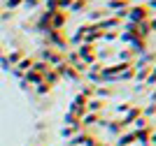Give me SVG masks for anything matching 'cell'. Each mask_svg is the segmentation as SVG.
Here are the masks:
<instances>
[{
    "mask_svg": "<svg viewBox=\"0 0 156 146\" xmlns=\"http://www.w3.org/2000/svg\"><path fill=\"white\" fill-rule=\"evenodd\" d=\"M47 37H49V46H51L54 51H68V37H65V32L63 30H49L47 32Z\"/></svg>",
    "mask_w": 156,
    "mask_h": 146,
    "instance_id": "2",
    "label": "cell"
},
{
    "mask_svg": "<svg viewBox=\"0 0 156 146\" xmlns=\"http://www.w3.org/2000/svg\"><path fill=\"white\" fill-rule=\"evenodd\" d=\"M135 32H137V37L140 39H147V35H149V23L147 21H140V23H135Z\"/></svg>",
    "mask_w": 156,
    "mask_h": 146,
    "instance_id": "15",
    "label": "cell"
},
{
    "mask_svg": "<svg viewBox=\"0 0 156 146\" xmlns=\"http://www.w3.org/2000/svg\"><path fill=\"white\" fill-rule=\"evenodd\" d=\"M23 5H26V7H37L40 0H23Z\"/></svg>",
    "mask_w": 156,
    "mask_h": 146,
    "instance_id": "35",
    "label": "cell"
},
{
    "mask_svg": "<svg viewBox=\"0 0 156 146\" xmlns=\"http://www.w3.org/2000/svg\"><path fill=\"white\" fill-rule=\"evenodd\" d=\"M149 76V67H135V74H133V79H137V81H144Z\"/></svg>",
    "mask_w": 156,
    "mask_h": 146,
    "instance_id": "22",
    "label": "cell"
},
{
    "mask_svg": "<svg viewBox=\"0 0 156 146\" xmlns=\"http://www.w3.org/2000/svg\"><path fill=\"white\" fill-rule=\"evenodd\" d=\"M86 111H91V114H100V111H103V100L91 97V100L86 102Z\"/></svg>",
    "mask_w": 156,
    "mask_h": 146,
    "instance_id": "13",
    "label": "cell"
},
{
    "mask_svg": "<svg viewBox=\"0 0 156 146\" xmlns=\"http://www.w3.org/2000/svg\"><path fill=\"white\" fill-rule=\"evenodd\" d=\"M130 5H137V2H142V0H128Z\"/></svg>",
    "mask_w": 156,
    "mask_h": 146,
    "instance_id": "38",
    "label": "cell"
},
{
    "mask_svg": "<svg viewBox=\"0 0 156 146\" xmlns=\"http://www.w3.org/2000/svg\"><path fill=\"white\" fill-rule=\"evenodd\" d=\"M58 79H61V76H58V72L54 70V67H49V70L44 72V76H42V81L49 83V86H56V83H58Z\"/></svg>",
    "mask_w": 156,
    "mask_h": 146,
    "instance_id": "12",
    "label": "cell"
},
{
    "mask_svg": "<svg viewBox=\"0 0 156 146\" xmlns=\"http://www.w3.org/2000/svg\"><path fill=\"white\" fill-rule=\"evenodd\" d=\"M33 63H35L33 58H21L19 63H16V67H14V70H21V72H26V70H30V67H33Z\"/></svg>",
    "mask_w": 156,
    "mask_h": 146,
    "instance_id": "21",
    "label": "cell"
},
{
    "mask_svg": "<svg viewBox=\"0 0 156 146\" xmlns=\"http://www.w3.org/2000/svg\"><path fill=\"white\" fill-rule=\"evenodd\" d=\"M135 132V141L142 146H149V137H151V127H142V130H133Z\"/></svg>",
    "mask_w": 156,
    "mask_h": 146,
    "instance_id": "9",
    "label": "cell"
},
{
    "mask_svg": "<svg viewBox=\"0 0 156 146\" xmlns=\"http://www.w3.org/2000/svg\"><path fill=\"white\" fill-rule=\"evenodd\" d=\"M151 65H156V53H151V51H144V53H140L135 60V65L133 67H151Z\"/></svg>",
    "mask_w": 156,
    "mask_h": 146,
    "instance_id": "6",
    "label": "cell"
},
{
    "mask_svg": "<svg viewBox=\"0 0 156 146\" xmlns=\"http://www.w3.org/2000/svg\"><path fill=\"white\" fill-rule=\"evenodd\" d=\"M142 116H144V118H149V116H156V102H151V104L142 107Z\"/></svg>",
    "mask_w": 156,
    "mask_h": 146,
    "instance_id": "23",
    "label": "cell"
},
{
    "mask_svg": "<svg viewBox=\"0 0 156 146\" xmlns=\"http://www.w3.org/2000/svg\"><path fill=\"white\" fill-rule=\"evenodd\" d=\"M21 58H23V53H21V51H12V53H9V63H19Z\"/></svg>",
    "mask_w": 156,
    "mask_h": 146,
    "instance_id": "29",
    "label": "cell"
},
{
    "mask_svg": "<svg viewBox=\"0 0 156 146\" xmlns=\"http://www.w3.org/2000/svg\"><path fill=\"white\" fill-rule=\"evenodd\" d=\"M128 109H130V104H128V102H121V104L117 107V114H126Z\"/></svg>",
    "mask_w": 156,
    "mask_h": 146,
    "instance_id": "31",
    "label": "cell"
},
{
    "mask_svg": "<svg viewBox=\"0 0 156 146\" xmlns=\"http://www.w3.org/2000/svg\"><path fill=\"white\" fill-rule=\"evenodd\" d=\"M144 5H147V9H149L151 14H156V0H147Z\"/></svg>",
    "mask_w": 156,
    "mask_h": 146,
    "instance_id": "32",
    "label": "cell"
},
{
    "mask_svg": "<svg viewBox=\"0 0 156 146\" xmlns=\"http://www.w3.org/2000/svg\"><path fill=\"white\" fill-rule=\"evenodd\" d=\"M65 21H68V14H65L63 9H58V12L51 14L49 25H51V30H63V28H65Z\"/></svg>",
    "mask_w": 156,
    "mask_h": 146,
    "instance_id": "5",
    "label": "cell"
},
{
    "mask_svg": "<svg viewBox=\"0 0 156 146\" xmlns=\"http://www.w3.org/2000/svg\"><path fill=\"white\" fill-rule=\"evenodd\" d=\"M86 14H89V21H91V23H98L100 19L107 16V12H103V9H89Z\"/></svg>",
    "mask_w": 156,
    "mask_h": 146,
    "instance_id": "19",
    "label": "cell"
},
{
    "mask_svg": "<svg viewBox=\"0 0 156 146\" xmlns=\"http://www.w3.org/2000/svg\"><path fill=\"white\" fill-rule=\"evenodd\" d=\"M103 39H105V42H114V39H119V32H114V30H105V32H103Z\"/></svg>",
    "mask_w": 156,
    "mask_h": 146,
    "instance_id": "27",
    "label": "cell"
},
{
    "mask_svg": "<svg viewBox=\"0 0 156 146\" xmlns=\"http://www.w3.org/2000/svg\"><path fill=\"white\" fill-rule=\"evenodd\" d=\"M35 88H37V93H40V95H47V93L51 90V86H49V83H44V81H42V83H37Z\"/></svg>",
    "mask_w": 156,
    "mask_h": 146,
    "instance_id": "28",
    "label": "cell"
},
{
    "mask_svg": "<svg viewBox=\"0 0 156 146\" xmlns=\"http://www.w3.org/2000/svg\"><path fill=\"white\" fill-rule=\"evenodd\" d=\"M40 2H44V0H40Z\"/></svg>",
    "mask_w": 156,
    "mask_h": 146,
    "instance_id": "39",
    "label": "cell"
},
{
    "mask_svg": "<svg viewBox=\"0 0 156 146\" xmlns=\"http://www.w3.org/2000/svg\"><path fill=\"white\" fill-rule=\"evenodd\" d=\"M117 58H119V63H133V60H135V53H133L130 46H128V49H121V51H119Z\"/></svg>",
    "mask_w": 156,
    "mask_h": 146,
    "instance_id": "14",
    "label": "cell"
},
{
    "mask_svg": "<svg viewBox=\"0 0 156 146\" xmlns=\"http://www.w3.org/2000/svg\"><path fill=\"white\" fill-rule=\"evenodd\" d=\"M26 81L33 83V86H37V83H42V74H37L35 70H26Z\"/></svg>",
    "mask_w": 156,
    "mask_h": 146,
    "instance_id": "20",
    "label": "cell"
},
{
    "mask_svg": "<svg viewBox=\"0 0 156 146\" xmlns=\"http://www.w3.org/2000/svg\"><path fill=\"white\" fill-rule=\"evenodd\" d=\"M105 127H107V132H110L112 137H119V134L124 132V127H121V123H119V121H110V123H105Z\"/></svg>",
    "mask_w": 156,
    "mask_h": 146,
    "instance_id": "16",
    "label": "cell"
},
{
    "mask_svg": "<svg viewBox=\"0 0 156 146\" xmlns=\"http://www.w3.org/2000/svg\"><path fill=\"white\" fill-rule=\"evenodd\" d=\"M144 83H147V86H154V83H156V65L149 67V76L144 79Z\"/></svg>",
    "mask_w": 156,
    "mask_h": 146,
    "instance_id": "24",
    "label": "cell"
},
{
    "mask_svg": "<svg viewBox=\"0 0 156 146\" xmlns=\"http://www.w3.org/2000/svg\"><path fill=\"white\" fill-rule=\"evenodd\" d=\"M142 127H149V125H147V118H144V116H140V118H135V121H133V130H142Z\"/></svg>",
    "mask_w": 156,
    "mask_h": 146,
    "instance_id": "25",
    "label": "cell"
},
{
    "mask_svg": "<svg viewBox=\"0 0 156 146\" xmlns=\"http://www.w3.org/2000/svg\"><path fill=\"white\" fill-rule=\"evenodd\" d=\"M149 144L156 146V130H151V137H149Z\"/></svg>",
    "mask_w": 156,
    "mask_h": 146,
    "instance_id": "36",
    "label": "cell"
},
{
    "mask_svg": "<svg viewBox=\"0 0 156 146\" xmlns=\"http://www.w3.org/2000/svg\"><path fill=\"white\" fill-rule=\"evenodd\" d=\"M68 44H72L75 49H77L79 44H84V30H82V28H77L75 32H70V35H68Z\"/></svg>",
    "mask_w": 156,
    "mask_h": 146,
    "instance_id": "10",
    "label": "cell"
},
{
    "mask_svg": "<svg viewBox=\"0 0 156 146\" xmlns=\"http://www.w3.org/2000/svg\"><path fill=\"white\" fill-rule=\"evenodd\" d=\"M151 16V12L147 9L144 2H137V5H130L126 9V21L128 23H140V21H147Z\"/></svg>",
    "mask_w": 156,
    "mask_h": 146,
    "instance_id": "1",
    "label": "cell"
},
{
    "mask_svg": "<svg viewBox=\"0 0 156 146\" xmlns=\"http://www.w3.org/2000/svg\"><path fill=\"white\" fill-rule=\"evenodd\" d=\"M44 7H47V12H58V9H61L58 0H44Z\"/></svg>",
    "mask_w": 156,
    "mask_h": 146,
    "instance_id": "26",
    "label": "cell"
},
{
    "mask_svg": "<svg viewBox=\"0 0 156 146\" xmlns=\"http://www.w3.org/2000/svg\"><path fill=\"white\" fill-rule=\"evenodd\" d=\"M130 51H133L135 56H140V53H144V51H147V42H144V39H140V37H137L135 42L130 44Z\"/></svg>",
    "mask_w": 156,
    "mask_h": 146,
    "instance_id": "18",
    "label": "cell"
},
{
    "mask_svg": "<svg viewBox=\"0 0 156 146\" xmlns=\"http://www.w3.org/2000/svg\"><path fill=\"white\" fill-rule=\"evenodd\" d=\"M68 9H70L72 14H77V12H86V9H89V0H75V2H72Z\"/></svg>",
    "mask_w": 156,
    "mask_h": 146,
    "instance_id": "17",
    "label": "cell"
},
{
    "mask_svg": "<svg viewBox=\"0 0 156 146\" xmlns=\"http://www.w3.org/2000/svg\"><path fill=\"white\" fill-rule=\"evenodd\" d=\"M72 2H75V0H58V7H61V9H68Z\"/></svg>",
    "mask_w": 156,
    "mask_h": 146,
    "instance_id": "33",
    "label": "cell"
},
{
    "mask_svg": "<svg viewBox=\"0 0 156 146\" xmlns=\"http://www.w3.org/2000/svg\"><path fill=\"white\" fill-rule=\"evenodd\" d=\"M149 100H151V102H156V88L151 90V95H149Z\"/></svg>",
    "mask_w": 156,
    "mask_h": 146,
    "instance_id": "37",
    "label": "cell"
},
{
    "mask_svg": "<svg viewBox=\"0 0 156 146\" xmlns=\"http://www.w3.org/2000/svg\"><path fill=\"white\" fill-rule=\"evenodd\" d=\"M21 2H23V0H7V7H9V9H14V7H19Z\"/></svg>",
    "mask_w": 156,
    "mask_h": 146,
    "instance_id": "34",
    "label": "cell"
},
{
    "mask_svg": "<svg viewBox=\"0 0 156 146\" xmlns=\"http://www.w3.org/2000/svg\"><path fill=\"white\" fill-rule=\"evenodd\" d=\"M135 144V132L130 130V132H121L117 137V146H133Z\"/></svg>",
    "mask_w": 156,
    "mask_h": 146,
    "instance_id": "11",
    "label": "cell"
},
{
    "mask_svg": "<svg viewBox=\"0 0 156 146\" xmlns=\"http://www.w3.org/2000/svg\"><path fill=\"white\" fill-rule=\"evenodd\" d=\"M140 116H142V109L130 104V109L124 114V118H121L119 123H121V127H128V125H133V121H135V118H140Z\"/></svg>",
    "mask_w": 156,
    "mask_h": 146,
    "instance_id": "4",
    "label": "cell"
},
{
    "mask_svg": "<svg viewBox=\"0 0 156 146\" xmlns=\"http://www.w3.org/2000/svg\"><path fill=\"white\" fill-rule=\"evenodd\" d=\"M98 28H100V30H117V28H121V19H119L117 14H107V16H105V19H100L98 21Z\"/></svg>",
    "mask_w": 156,
    "mask_h": 146,
    "instance_id": "3",
    "label": "cell"
},
{
    "mask_svg": "<svg viewBox=\"0 0 156 146\" xmlns=\"http://www.w3.org/2000/svg\"><path fill=\"white\" fill-rule=\"evenodd\" d=\"M128 7H130L128 0H107V12H112V14L121 12V9H128Z\"/></svg>",
    "mask_w": 156,
    "mask_h": 146,
    "instance_id": "8",
    "label": "cell"
},
{
    "mask_svg": "<svg viewBox=\"0 0 156 146\" xmlns=\"http://www.w3.org/2000/svg\"><path fill=\"white\" fill-rule=\"evenodd\" d=\"M147 23H149V30H151V32H156V14H151L149 19H147Z\"/></svg>",
    "mask_w": 156,
    "mask_h": 146,
    "instance_id": "30",
    "label": "cell"
},
{
    "mask_svg": "<svg viewBox=\"0 0 156 146\" xmlns=\"http://www.w3.org/2000/svg\"><path fill=\"white\" fill-rule=\"evenodd\" d=\"M79 123H82V127H89V125H98V123H103V118H100V114H91V111H86V114L79 118Z\"/></svg>",
    "mask_w": 156,
    "mask_h": 146,
    "instance_id": "7",
    "label": "cell"
}]
</instances>
